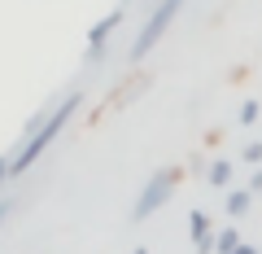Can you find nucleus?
<instances>
[{"label":"nucleus","mask_w":262,"mask_h":254,"mask_svg":"<svg viewBox=\"0 0 262 254\" xmlns=\"http://www.w3.org/2000/svg\"><path fill=\"white\" fill-rule=\"evenodd\" d=\"M136 254H149V250H136Z\"/></svg>","instance_id":"14"},{"label":"nucleus","mask_w":262,"mask_h":254,"mask_svg":"<svg viewBox=\"0 0 262 254\" xmlns=\"http://www.w3.org/2000/svg\"><path fill=\"white\" fill-rule=\"evenodd\" d=\"M179 188V167H166V171H158V175L149 180V184L140 188V198H136V210H131V219L140 224V219H149L153 210H162L170 202V193Z\"/></svg>","instance_id":"3"},{"label":"nucleus","mask_w":262,"mask_h":254,"mask_svg":"<svg viewBox=\"0 0 262 254\" xmlns=\"http://www.w3.org/2000/svg\"><path fill=\"white\" fill-rule=\"evenodd\" d=\"M249 202H253V188H232L227 193V215H245Z\"/></svg>","instance_id":"5"},{"label":"nucleus","mask_w":262,"mask_h":254,"mask_svg":"<svg viewBox=\"0 0 262 254\" xmlns=\"http://www.w3.org/2000/svg\"><path fill=\"white\" fill-rule=\"evenodd\" d=\"M5 210H9V206H0V224H5Z\"/></svg>","instance_id":"13"},{"label":"nucleus","mask_w":262,"mask_h":254,"mask_svg":"<svg viewBox=\"0 0 262 254\" xmlns=\"http://www.w3.org/2000/svg\"><path fill=\"white\" fill-rule=\"evenodd\" d=\"M245 162H262V145H258V141L245 145Z\"/></svg>","instance_id":"9"},{"label":"nucleus","mask_w":262,"mask_h":254,"mask_svg":"<svg viewBox=\"0 0 262 254\" xmlns=\"http://www.w3.org/2000/svg\"><path fill=\"white\" fill-rule=\"evenodd\" d=\"M253 119H258V101H245L241 105V123H253Z\"/></svg>","instance_id":"8"},{"label":"nucleus","mask_w":262,"mask_h":254,"mask_svg":"<svg viewBox=\"0 0 262 254\" xmlns=\"http://www.w3.org/2000/svg\"><path fill=\"white\" fill-rule=\"evenodd\" d=\"M5 175H9V158H0V184H5Z\"/></svg>","instance_id":"12"},{"label":"nucleus","mask_w":262,"mask_h":254,"mask_svg":"<svg viewBox=\"0 0 262 254\" xmlns=\"http://www.w3.org/2000/svg\"><path fill=\"white\" fill-rule=\"evenodd\" d=\"M206 180H210V184H219V188H223L227 180H232V167H227V162H214V167H210V175H206Z\"/></svg>","instance_id":"7"},{"label":"nucleus","mask_w":262,"mask_h":254,"mask_svg":"<svg viewBox=\"0 0 262 254\" xmlns=\"http://www.w3.org/2000/svg\"><path fill=\"white\" fill-rule=\"evenodd\" d=\"M236 245H241V237H236L232 228H227V232H219V237H214V250H219V254H236Z\"/></svg>","instance_id":"6"},{"label":"nucleus","mask_w":262,"mask_h":254,"mask_svg":"<svg viewBox=\"0 0 262 254\" xmlns=\"http://www.w3.org/2000/svg\"><path fill=\"white\" fill-rule=\"evenodd\" d=\"M118 22H122V9H114V13H105V18L96 22V27H92V57H96V53H101V48H105V40H110V31L118 27Z\"/></svg>","instance_id":"4"},{"label":"nucleus","mask_w":262,"mask_h":254,"mask_svg":"<svg viewBox=\"0 0 262 254\" xmlns=\"http://www.w3.org/2000/svg\"><path fill=\"white\" fill-rule=\"evenodd\" d=\"M249 188H253V193H262V171H253V180H249Z\"/></svg>","instance_id":"10"},{"label":"nucleus","mask_w":262,"mask_h":254,"mask_svg":"<svg viewBox=\"0 0 262 254\" xmlns=\"http://www.w3.org/2000/svg\"><path fill=\"white\" fill-rule=\"evenodd\" d=\"M184 9V0H162L158 9L144 18V27H140V35H136V44H131V62H144V57L158 48V40L166 35V27L175 22V13Z\"/></svg>","instance_id":"2"},{"label":"nucleus","mask_w":262,"mask_h":254,"mask_svg":"<svg viewBox=\"0 0 262 254\" xmlns=\"http://www.w3.org/2000/svg\"><path fill=\"white\" fill-rule=\"evenodd\" d=\"M236 254H262L258 245H236Z\"/></svg>","instance_id":"11"},{"label":"nucleus","mask_w":262,"mask_h":254,"mask_svg":"<svg viewBox=\"0 0 262 254\" xmlns=\"http://www.w3.org/2000/svg\"><path fill=\"white\" fill-rule=\"evenodd\" d=\"M75 105H79V92H75V96H66L61 105H53V114H44V119H39L35 127H31V141L22 145V153H18V158H9V171H13V175H22V171H27L31 162H35L39 153H44L48 145H53L57 136H61V127L70 123V114H75Z\"/></svg>","instance_id":"1"}]
</instances>
